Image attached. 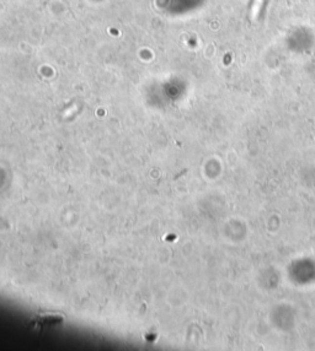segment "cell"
Wrapping results in <instances>:
<instances>
[{
  "label": "cell",
  "instance_id": "1",
  "mask_svg": "<svg viewBox=\"0 0 315 351\" xmlns=\"http://www.w3.org/2000/svg\"><path fill=\"white\" fill-rule=\"evenodd\" d=\"M62 315H57V313H44V315L37 316L35 319V324L39 325V327H47V325H53L60 323L63 320Z\"/></svg>",
  "mask_w": 315,
  "mask_h": 351
}]
</instances>
